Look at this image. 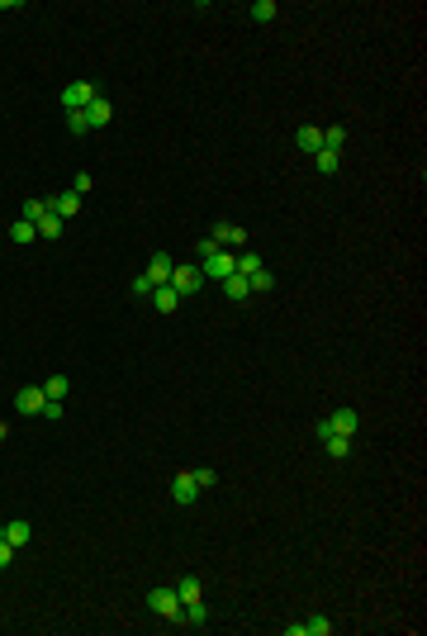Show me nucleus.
<instances>
[{"instance_id":"1","label":"nucleus","mask_w":427,"mask_h":636,"mask_svg":"<svg viewBox=\"0 0 427 636\" xmlns=\"http://www.w3.org/2000/svg\"><path fill=\"white\" fill-rule=\"evenodd\" d=\"M233 271H237V257L228 252V247H218L214 257H204V261H199V276H204V280H228Z\"/></svg>"},{"instance_id":"2","label":"nucleus","mask_w":427,"mask_h":636,"mask_svg":"<svg viewBox=\"0 0 427 636\" xmlns=\"http://www.w3.org/2000/svg\"><path fill=\"white\" fill-rule=\"evenodd\" d=\"M147 608H152L157 617H166V622H180V598H176V589H152V594H147Z\"/></svg>"},{"instance_id":"3","label":"nucleus","mask_w":427,"mask_h":636,"mask_svg":"<svg viewBox=\"0 0 427 636\" xmlns=\"http://www.w3.org/2000/svg\"><path fill=\"white\" fill-rule=\"evenodd\" d=\"M91 100H100V86H96V81H72V86L62 91V105H67V110H86Z\"/></svg>"},{"instance_id":"4","label":"nucleus","mask_w":427,"mask_h":636,"mask_svg":"<svg viewBox=\"0 0 427 636\" xmlns=\"http://www.w3.org/2000/svg\"><path fill=\"white\" fill-rule=\"evenodd\" d=\"M166 285L185 299V295H195V290L204 285V276H199V266H171V280H166Z\"/></svg>"},{"instance_id":"5","label":"nucleus","mask_w":427,"mask_h":636,"mask_svg":"<svg viewBox=\"0 0 427 636\" xmlns=\"http://www.w3.org/2000/svg\"><path fill=\"white\" fill-rule=\"evenodd\" d=\"M43 404H48V395H43L39 385H24V390H15V413L39 418V413H43Z\"/></svg>"},{"instance_id":"6","label":"nucleus","mask_w":427,"mask_h":636,"mask_svg":"<svg viewBox=\"0 0 427 636\" xmlns=\"http://www.w3.org/2000/svg\"><path fill=\"white\" fill-rule=\"evenodd\" d=\"M171 498L180 503V508H190L195 498H199V484H195V475H190V470H180V475L171 479Z\"/></svg>"},{"instance_id":"7","label":"nucleus","mask_w":427,"mask_h":636,"mask_svg":"<svg viewBox=\"0 0 427 636\" xmlns=\"http://www.w3.org/2000/svg\"><path fill=\"white\" fill-rule=\"evenodd\" d=\"M214 242H218V247H242V242H247V228H237V223H214V233H209Z\"/></svg>"},{"instance_id":"8","label":"nucleus","mask_w":427,"mask_h":636,"mask_svg":"<svg viewBox=\"0 0 427 636\" xmlns=\"http://www.w3.org/2000/svg\"><path fill=\"white\" fill-rule=\"evenodd\" d=\"M77 209H81V195H77V190H62L58 199H48V214H58L62 223L72 219V214H77Z\"/></svg>"},{"instance_id":"9","label":"nucleus","mask_w":427,"mask_h":636,"mask_svg":"<svg viewBox=\"0 0 427 636\" xmlns=\"http://www.w3.org/2000/svg\"><path fill=\"white\" fill-rule=\"evenodd\" d=\"M328 428L342 432V437H351V432L361 428V413H356V409H337V413H328Z\"/></svg>"},{"instance_id":"10","label":"nucleus","mask_w":427,"mask_h":636,"mask_svg":"<svg viewBox=\"0 0 427 636\" xmlns=\"http://www.w3.org/2000/svg\"><path fill=\"white\" fill-rule=\"evenodd\" d=\"M180 622H190V627H209V608H204V598L180 603Z\"/></svg>"},{"instance_id":"11","label":"nucleus","mask_w":427,"mask_h":636,"mask_svg":"<svg viewBox=\"0 0 427 636\" xmlns=\"http://www.w3.org/2000/svg\"><path fill=\"white\" fill-rule=\"evenodd\" d=\"M294 147H299V152H318V147H323V128H309V124H304V128H299V133H294Z\"/></svg>"},{"instance_id":"12","label":"nucleus","mask_w":427,"mask_h":636,"mask_svg":"<svg viewBox=\"0 0 427 636\" xmlns=\"http://www.w3.org/2000/svg\"><path fill=\"white\" fill-rule=\"evenodd\" d=\"M152 304H157V314H176V309H180V295H176L171 285H157V290H152Z\"/></svg>"},{"instance_id":"13","label":"nucleus","mask_w":427,"mask_h":636,"mask_svg":"<svg viewBox=\"0 0 427 636\" xmlns=\"http://www.w3.org/2000/svg\"><path fill=\"white\" fill-rule=\"evenodd\" d=\"M171 266H176V261L166 257V252H157L152 266H147V280H152V285H166V280H171Z\"/></svg>"},{"instance_id":"14","label":"nucleus","mask_w":427,"mask_h":636,"mask_svg":"<svg viewBox=\"0 0 427 636\" xmlns=\"http://www.w3.org/2000/svg\"><path fill=\"white\" fill-rule=\"evenodd\" d=\"M323 451H328L332 461H347V456H351V437H342V432H328V437H323Z\"/></svg>"},{"instance_id":"15","label":"nucleus","mask_w":427,"mask_h":636,"mask_svg":"<svg viewBox=\"0 0 427 636\" xmlns=\"http://www.w3.org/2000/svg\"><path fill=\"white\" fill-rule=\"evenodd\" d=\"M29 537H34V527H29L24 517H15V522H5V541H10V546H29Z\"/></svg>"},{"instance_id":"16","label":"nucleus","mask_w":427,"mask_h":636,"mask_svg":"<svg viewBox=\"0 0 427 636\" xmlns=\"http://www.w3.org/2000/svg\"><path fill=\"white\" fill-rule=\"evenodd\" d=\"M110 114H114V110H110L105 100H91V105H86V124H91V128H105Z\"/></svg>"},{"instance_id":"17","label":"nucleus","mask_w":427,"mask_h":636,"mask_svg":"<svg viewBox=\"0 0 427 636\" xmlns=\"http://www.w3.org/2000/svg\"><path fill=\"white\" fill-rule=\"evenodd\" d=\"M299 632H304V636H328V632H332V617L313 613V617H304V622H299Z\"/></svg>"},{"instance_id":"18","label":"nucleus","mask_w":427,"mask_h":636,"mask_svg":"<svg viewBox=\"0 0 427 636\" xmlns=\"http://www.w3.org/2000/svg\"><path fill=\"white\" fill-rule=\"evenodd\" d=\"M223 295L233 299V304H237V299H247V295H252V285H247V276H237V271H233V276L223 280Z\"/></svg>"},{"instance_id":"19","label":"nucleus","mask_w":427,"mask_h":636,"mask_svg":"<svg viewBox=\"0 0 427 636\" xmlns=\"http://www.w3.org/2000/svg\"><path fill=\"white\" fill-rule=\"evenodd\" d=\"M43 214H48V199H24V204H20V219H24V223H34V228H39Z\"/></svg>"},{"instance_id":"20","label":"nucleus","mask_w":427,"mask_h":636,"mask_svg":"<svg viewBox=\"0 0 427 636\" xmlns=\"http://www.w3.org/2000/svg\"><path fill=\"white\" fill-rule=\"evenodd\" d=\"M199 589H204V584H199V579H195V575L176 579V598H180V603H195V598H199Z\"/></svg>"},{"instance_id":"21","label":"nucleus","mask_w":427,"mask_h":636,"mask_svg":"<svg viewBox=\"0 0 427 636\" xmlns=\"http://www.w3.org/2000/svg\"><path fill=\"white\" fill-rule=\"evenodd\" d=\"M313 161H318V171H323V176H332V171H337V161H342V152H332V147H318V152H313Z\"/></svg>"},{"instance_id":"22","label":"nucleus","mask_w":427,"mask_h":636,"mask_svg":"<svg viewBox=\"0 0 427 636\" xmlns=\"http://www.w3.org/2000/svg\"><path fill=\"white\" fill-rule=\"evenodd\" d=\"M247 285H252L256 295H266V290H275V276H271V271H266V266H256L252 276H247Z\"/></svg>"},{"instance_id":"23","label":"nucleus","mask_w":427,"mask_h":636,"mask_svg":"<svg viewBox=\"0 0 427 636\" xmlns=\"http://www.w3.org/2000/svg\"><path fill=\"white\" fill-rule=\"evenodd\" d=\"M275 15H280V10H275V0H256V5H252V20L256 24H271Z\"/></svg>"},{"instance_id":"24","label":"nucleus","mask_w":427,"mask_h":636,"mask_svg":"<svg viewBox=\"0 0 427 636\" xmlns=\"http://www.w3.org/2000/svg\"><path fill=\"white\" fill-rule=\"evenodd\" d=\"M10 238H15V242H34V238H39V228H34V223H24V219H15V223H10Z\"/></svg>"},{"instance_id":"25","label":"nucleus","mask_w":427,"mask_h":636,"mask_svg":"<svg viewBox=\"0 0 427 636\" xmlns=\"http://www.w3.org/2000/svg\"><path fill=\"white\" fill-rule=\"evenodd\" d=\"M39 238H62V219L58 214H43L39 219Z\"/></svg>"},{"instance_id":"26","label":"nucleus","mask_w":427,"mask_h":636,"mask_svg":"<svg viewBox=\"0 0 427 636\" xmlns=\"http://www.w3.org/2000/svg\"><path fill=\"white\" fill-rule=\"evenodd\" d=\"M67 128H72V133H91V124H86V110H67Z\"/></svg>"},{"instance_id":"27","label":"nucleus","mask_w":427,"mask_h":636,"mask_svg":"<svg viewBox=\"0 0 427 636\" xmlns=\"http://www.w3.org/2000/svg\"><path fill=\"white\" fill-rule=\"evenodd\" d=\"M342 143H347V128H323V147L342 152Z\"/></svg>"},{"instance_id":"28","label":"nucleus","mask_w":427,"mask_h":636,"mask_svg":"<svg viewBox=\"0 0 427 636\" xmlns=\"http://www.w3.org/2000/svg\"><path fill=\"white\" fill-rule=\"evenodd\" d=\"M190 475H195L199 489H214V484H218V470H209V465H199V470H190Z\"/></svg>"},{"instance_id":"29","label":"nucleus","mask_w":427,"mask_h":636,"mask_svg":"<svg viewBox=\"0 0 427 636\" xmlns=\"http://www.w3.org/2000/svg\"><path fill=\"white\" fill-rule=\"evenodd\" d=\"M256 266H261V257H256V252H242V257H237V276H252Z\"/></svg>"},{"instance_id":"30","label":"nucleus","mask_w":427,"mask_h":636,"mask_svg":"<svg viewBox=\"0 0 427 636\" xmlns=\"http://www.w3.org/2000/svg\"><path fill=\"white\" fill-rule=\"evenodd\" d=\"M43 395H48V399H62V395H67V376H53L48 385H43Z\"/></svg>"},{"instance_id":"31","label":"nucleus","mask_w":427,"mask_h":636,"mask_svg":"<svg viewBox=\"0 0 427 636\" xmlns=\"http://www.w3.org/2000/svg\"><path fill=\"white\" fill-rule=\"evenodd\" d=\"M152 290H157V285L147 280V271H138V276H133V295H152Z\"/></svg>"},{"instance_id":"32","label":"nucleus","mask_w":427,"mask_h":636,"mask_svg":"<svg viewBox=\"0 0 427 636\" xmlns=\"http://www.w3.org/2000/svg\"><path fill=\"white\" fill-rule=\"evenodd\" d=\"M62 413H67V409H62V399H48V404H43V418H48V423H58Z\"/></svg>"},{"instance_id":"33","label":"nucleus","mask_w":427,"mask_h":636,"mask_svg":"<svg viewBox=\"0 0 427 636\" xmlns=\"http://www.w3.org/2000/svg\"><path fill=\"white\" fill-rule=\"evenodd\" d=\"M195 252H199V261H204V257H214V252H218V242L204 238V242H195Z\"/></svg>"},{"instance_id":"34","label":"nucleus","mask_w":427,"mask_h":636,"mask_svg":"<svg viewBox=\"0 0 427 636\" xmlns=\"http://www.w3.org/2000/svg\"><path fill=\"white\" fill-rule=\"evenodd\" d=\"M10 560H15V546H10V541H0V570H10Z\"/></svg>"},{"instance_id":"35","label":"nucleus","mask_w":427,"mask_h":636,"mask_svg":"<svg viewBox=\"0 0 427 636\" xmlns=\"http://www.w3.org/2000/svg\"><path fill=\"white\" fill-rule=\"evenodd\" d=\"M0 541H5V527H0Z\"/></svg>"}]
</instances>
